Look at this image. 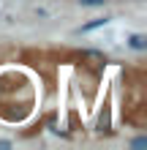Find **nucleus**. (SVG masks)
I'll use <instances>...</instances> for the list:
<instances>
[{"instance_id": "1", "label": "nucleus", "mask_w": 147, "mask_h": 150, "mask_svg": "<svg viewBox=\"0 0 147 150\" xmlns=\"http://www.w3.org/2000/svg\"><path fill=\"white\" fill-rule=\"evenodd\" d=\"M128 47H131L134 52H144L147 49V36H142V33H131V36H128Z\"/></svg>"}, {"instance_id": "2", "label": "nucleus", "mask_w": 147, "mask_h": 150, "mask_svg": "<svg viewBox=\"0 0 147 150\" xmlns=\"http://www.w3.org/2000/svg\"><path fill=\"white\" fill-rule=\"evenodd\" d=\"M103 25H109V16H101V19H93L87 25H82V33H90V30H96V28H103Z\"/></svg>"}, {"instance_id": "3", "label": "nucleus", "mask_w": 147, "mask_h": 150, "mask_svg": "<svg viewBox=\"0 0 147 150\" xmlns=\"http://www.w3.org/2000/svg\"><path fill=\"white\" fill-rule=\"evenodd\" d=\"M103 3H106V0H79V6H84V8H98Z\"/></svg>"}, {"instance_id": "4", "label": "nucleus", "mask_w": 147, "mask_h": 150, "mask_svg": "<svg viewBox=\"0 0 147 150\" xmlns=\"http://www.w3.org/2000/svg\"><path fill=\"white\" fill-rule=\"evenodd\" d=\"M147 145V139L144 137H139V139H134V147H144Z\"/></svg>"}]
</instances>
